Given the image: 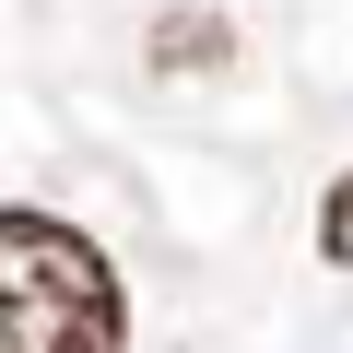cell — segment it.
Wrapping results in <instances>:
<instances>
[{"mask_svg": "<svg viewBox=\"0 0 353 353\" xmlns=\"http://www.w3.org/2000/svg\"><path fill=\"white\" fill-rule=\"evenodd\" d=\"M0 318H12V353H118L130 341L106 248L71 236V224H48V212L0 224Z\"/></svg>", "mask_w": 353, "mask_h": 353, "instance_id": "1", "label": "cell"}, {"mask_svg": "<svg viewBox=\"0 0 353 353\" xmlns=\"http://www.w3.org/2000/svg\"><path fill=\"white\" fill-rule=\"evenodd\" d=\"M153 59H224V24H165Z\"/></svg>", "mask_w": 353, "mask_h": 353, "instance_id": "2", "label": "cell"}, {"mask_svg": "<svg viewBox=\"0 0 353 353\" xmlns=\"http://www.w3.org/2000/svg\"><path fill=\"white\" fill-rule=\"evenodd\" d=\"M318 248H330V259H353V176H341V189H330V212H318Z\"/></svg>", "mask_w": 353, "mask_h": 353, "instance_id": "3", "label": "cell"}]
</instances>
